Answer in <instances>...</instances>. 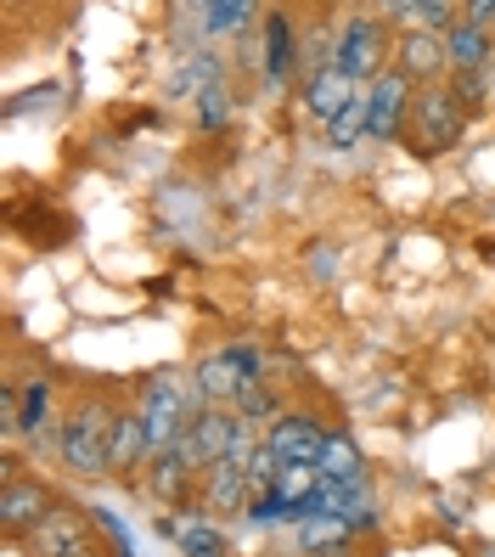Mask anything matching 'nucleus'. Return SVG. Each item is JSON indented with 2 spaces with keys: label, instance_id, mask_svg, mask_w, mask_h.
I'll list each match as a JSON object with an SVG mask.
<instances>
[{
  "label": "nucleus",
  "instance_id": "nucleus-15",
  "mask_svg": "<svg viewBox=\"0 0 495 557\" xmlns=\"http://www.w3.org/2000/svg\"><path fill=\"white\" fill-rule=\"evenodd\" d=\"M445 51H450V74H484L490 69V35L473 23H456L445 35Z\"/></svg>",
  "mask_w": 495,
  "mask_h": 557
},
{
  "label": "nucleus",
  "instance_id": "nucleus-3",
  "mask_svg": "<svg viewBox=\"0 0 495 557\" xmlns=\"http://www.w3.org/2000/svg\"><path fill=\"white\" fill-rule=\"evenodd\" d=\"M411 129H417V152H445L461 141V129H468V108H461V96L450 85H422L417 90V108H411Z\"/></svg>",
  "mask_w": 495,
  "mask_h": 557
},
{
  "label": "nucleus",
  "instance_id": "nucleus-16",
  "mask_svg": "<svg viewBox=\"0 0 495 557\" xmlns=\"http://www.w3.org/2000/svg\"><path fill=\"white\" fill-rule=\"evenodd\" d=\"M265 35H271L265 79H271V90H282V85H287V74H293V23H287L282 12H271V17H265Z\"/></svg>",
  "mask_w": 495,
  "mask_h": 557
},
{
  "label": "nucleus",
  "instance_id": "nucleus-25",
  "mask_svg": "<svg viewBox=\"0 0 495 557\" xmlns=\"http://www.w3.org/2000/svg\"><path fill=\"white\" fill-rule=\"evenodd\" d=\"M450 90L461 96V108H473L479 96L490 90V74H456V79H450Z\"/></svg>",
  "mask_w": 495,
  "mask_h": 557
},
{
  "label": "nucleus",
  "instance_id": "nucleus-18",
  "mask_svg": "<svg viewBox=\"0 0 495 557\" xmlns=\"http://www.w3.org/2000/svg\"><path fill=\"white\" fill-rule=\"evenodd\" d=\"M46 417H51V383L35 377V383L23 388V406H17V429H12V434L40 440V434H46Z\"/></svg>",
  "mask_w": 495,
  "mask_h": 557
},
{
  "label": "nucleus",
  "instance_id": "nucleus-8",
  "mask_svg": "<svg viewBox=\"0 0 495 557\" xmlns=\"http://www.w3.org/2000/svg\"><path fill=\"white\" fill-rule=\"evenodd\" d=\"M333 62H338L355 85H372V79L383 74V23H378V17H349V23L338 28Z\"/></svg>",
  "mask_w": 495,
  "mask_h": 557
},
{
  "label": "nucleus",
  "instance_id": "nucleus-6",
  "mask_svg": "<svg viewBox=\"0 0 495 557\" xmlns=\"http://www.w3.org/2000/svg\"><path fill=\"white\" fill-rule=\"evenodd\" d=\"M326 440H333V429H326L315 411H287V417H276L265 429V445L282 456V462H293V468H321Z\"/></svg>",
  "mask_w": 495,
  "mask_h": 557
},
{
  "label": "nucleus",
  "instance_id": "nucleus-14",
  "mask_svg": "<svg viewBox=\"0 0 495 557\" xmlns=\"http://www.w3.org/2000/svg\"><path fill=\"white\" fill-rule=\"evenodd\" d=\"M400 74L422 90V85H440L450 74V51L445 35H400Z\"/></svg>",
  "mask_w": 495,
  "mask_h": 557
},
{
  "label": "nucleus",
  "instance_id": "nucleus-23",
  "mask_svg": "<svg viewBox=\"0 0 495 557\" xmlns=\"http://www.w3.org/2000/svg\"><path fill=\"white\" fill-rule=\"evenodd\" d=\"M214 79H220V62H214L209 51H197V57L186 62V69L175 74V96H191V90H197V96H203V90H209Z\"/></svg>",
  "mask_w": 495,
  "mask_h": 557
},
{
  "label": "nucleus",
  "instance_id": "nucleus-7",
  "mask_svg": "<svg viewBox=\"0 0 495 557\" xmlns=\"http://www.w3.org/2000/svg\"><path fill=\"white\" fill-rule=\"evenodd\" d=\"M237 434H243V417L231 411V406H209V411H197L191 417V429H186V456H191V468L197 473H209L214 462H225L231 456V445H237Z\"/></svg>",
  "mask_w": 495,
  "mask_h": 557
},
{
  "label": "nucleus",
  "instance_id": "nucleus-5",
  "mask_svg": "<svg viewBox=\"0 0 495 557\" xmlns=\"http://www.w3.org/2000/svg\"><path fill=\"white\" fill-rule=\"evenodd\" d=\"M57 507L62 502L51 496V484H40V479H23L17 473V479L0 484V530H7L12 541H28Z\"/></svg>",
  "mask_w": 495,
  "mask_h": 557
},
{
  "label": "nucleus",
  "instance_id": "nucleus-21",
  "mask_svg": "<svg viewBox=\"0 0 495 557\" xmlns=\"http://www.w3.org/2000/svg\"><path fill=\"white\" fill-rule=\"evenodd\" d=\"M248 17H253L248 0H214V7H203V28H209V35H243Z\"/></svg>",
  "mask_w": 495,
  "mask_h": 557
},
{
  "label": "nucleus",
  "instance_id": "nucleus-19",
  "mask_svg": "<svg viewBox=\"0 0 495 557\" xmlns=\"http://www.w3.org/2000/svg\"><path fill=\"white\" fill-rule=\"evenodd\" d=\"M321 473H326V479H367V473H360V445H355L344 429H333V440H326Z\"/></svg>",
  "mask_w": 495,
  "mask_h": 557
},
{
  "label": "nucleus",
  "instance_id": "nucleus-2",
  "mask_svg": "<svg viewBox=\"0 0 495 557\" xmlns=\"http://www.w3.org/2000/svg\"><path fill=\"white\" fill-rule=\"evenodd\" d=\"M253 383H265V360H259L253 349H243V344L209 349L191 367V388H197V400H203V406H231V411H237V400L248 395Z\"/></svg>",
  "mask_w": 495,
  "mask_h": 557
},
{
  "label": "nucleus",
  "instance_id": "nucleus-27",
  "mask_svg": "<svg viewBox=\"0 0 495 557\" xmlns=\"http://www.w3.org/2000/svg\"><path fill=\"white\" fill-rule=\"evenodd\" d=\"M299 557H367L355 541H344V546H315V552H299Z\"/></svg>",
  "mask_w": 495,
  "mask_h": 557
},
{
  "label": "nucleus",
  "instance_id": "nucleus-26",
  "mask_svg": "<svg viewBox=\"0 0 495 557\" xmlns=\"http://www.w3.org/2000/svg\"><path fill=\"white\" fill-rule=\"evenodd\" d=\"M461 23H473V28H495V0H468V7H461Z\"/></svg>",
  "mask_w": 495,
  "mask_h": 557
},
{
  "label": "nucleus",
  "instance_id": "nucleus-4",
  "mask_svg": "<svg viewBox=\"0 0 495 557\" xmlns=\"http://www.w3.org/2000/svg\"><path fill=\"white\" fill-rule=\"evenodd\" d=\"M417 108V85L400 69H383L367 85V141H400V129L411 124Z\"/></svg>",
  "mask_w": 495,
  "mask_h": 557
},
{
  "label": "nucleus",
  "instance_id": "nucleus-10",
  "mask_svg": "<svg viewBox=\"0 0 495 557\" xmlns=\"http://www.w3.org/2000/svg\"><path fill=\"white\" fill-rule=\"evenodd\" d=\"M355 96H367V85H355L338 62H321V69L305 74V108H310V119H321V129L333 124Z\"/></svg>",
  "mask_w": 495,
  "mask_h": 557
},
{
  "label": "nucleus",
  "instance_id": "nucleus-9",
  "mask_svg": "<svg viewBox=\"0 0 495 557\" xmlns=\"http://www.w3.org/2000/svg\"><path fill=\"white\" fill-rule=\"evenodd\" d=\"M28 552L35 557H102L96 552V535H90V518L74 512V507H57L35 535H28Z\"/></svg>",
  "mask_w": 495,
  "mask_h": 557
},
{
  "label": "nucleus",
  "instance_id": "nucleus-22",
  "mask_svg": "<svg viewBox=\"0 0 495 557\" xmlns=\"http://www.w3.org/2000/svg\"><path fill=\"white\" fill-rule=\"evenodd\" d=\"M344 541H349V523H344V518H305V523H299V552L344 546Z\"/></svg>",
  "mask_w": 495,
  "mask_h": 557
},
{
  "label": "nucleus",
  "instance_id": "nucleus-17",
  "mask_svg": "<svg viewBox=\"0 0 495 557\" xmlns=\"http://www.w3.org/2000/svg\"><path fill=\"white\" fill-rule=\"evenodd\" d=\"M175 546H181V557H225V541H220V530L209 523V512H186Z\"/></svg>",
  "mask_w": 495,
  "mask_h": 557
},
{
  "label": "nucleus",
  "instance_id": "nucleus-12",
  "mask_svg": "<svg viewBox=\"0 0 495 557\" xmlns=\"http://www.w3.org/2000/svg\"><path fill=\"white\" fill-rule=\"evenodd\" d=\"M197 479H203V473L191 468L186 445H170V450H158L152 462H147V496L163 502V507H175V502L191 496V484H197Z\"/></svg>",
  "mask_w": 495,
  "mask_h": 557
},
{
  "label": "nucleus",
  "instance_id": "nucleus-1",
  "mask_svg": "<svg viewBox=\"0 0 495 557\" xmlns=\"http://www.w3.org/2000/svg\"><path fill=\"white\" fill-rule=\"evenodd\" d=\"M113 422H119V406L102 395V388H90V395H79L69 411H62V422H57V456H62V468L79 473V479L108 473Z\"/></svg>",
  "mask_w": 495,
  "mask_h": 557
},
{
  "label": "nucleus",
  "instance_id": "nucleus-24",
  "mask_svg": "<svg viewBox=\"0 0 495 557\" xmlns=\"http://www.w3.org/2000/svg\"><path fill=\"white\" fill-rule=\"evenodd\" d=\"M231 119V90H225V79H214L203 96H197V124L203 129H220Z\"/></svg>",
  "mask_w": 495,
  "mask_h": 557
},
{
  "label": "nucleus",
  "instance_id": "nucleus-20",
  "mask_svg": "<svg viewBox=\"0 0 495 557\" xmlns=\"http://www.w3.org/2000/svg\"><path fill=\"white\" fill-rule=\"evenodd\" d=\"M326 141H333L338 152H349L355 141H367V96H355V102L326 124Z\"/></svg>",
  "mask_w": 495,
  "mask_h": 557
},
{
  "label": "nucleus",
  "instance_id": "nucleus-13",
  "mask_svg": "<svg viewBox=\"0 0 495 557\" xmlns=\"http://www.w3.org/2000/svg\"><path fill=\"white\" fill-rule=\"evenodd\" d=\"M147 462H152V434H147L141 411H136V406H124V411H119V422H113V445H108V473L129 479V473H136V468H147Z\"/></svg>",
  "mask_w": 495,
  "mask_h": 557
},
{
  "label": "nucleus",
  "instance_id": "nucleus-11",
  "mask_svg": "<svg viewBox=\"0 0 495 557\" xmlns=\"http://www.w3.org/2000/svg\"><path fill=\"white\" fill-rule=\"evenodd\" d=\"M197 496H203L209 518H237L253 507V490H248V468L243 462H214L203 479H197Z\"/></svg>",
  "mask_w": 495,
  "mask_h": 557
}]
</instances>
